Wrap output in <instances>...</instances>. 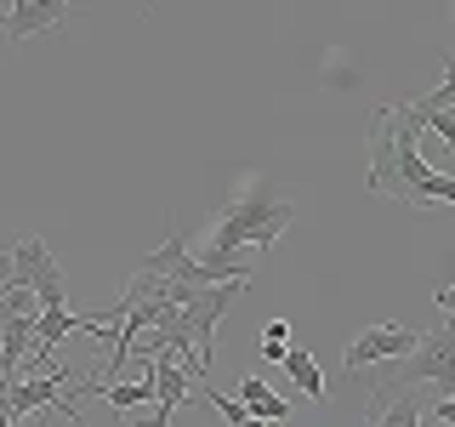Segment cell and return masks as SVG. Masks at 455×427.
Here are the masks:
<instances>
[{"instance_id":"9c48e42d","label":"cell","mask_w":455,"mask_h":427,"mask_svg":"<svg viewBox=\"0 0 455 427\" xmlns=\"http://www.w3.org/2000/svg\"><path fill=\"white\" fill-rule=\"evenodd\" d=\"M199 399H205V405L217 410V416H222L228 427H267V422H256V416H251V405H245L239 393L228 399V393H217V388H211V382H199Z\"/></svg>"},{"instance_id":"5b68a950","label":"cell","mask_w":455,"mask_h":427,"mask_svg":"<svg viewBox=\"0 0 455 427\" xmlns=\"http://www.w3.org/2000/svg\"><path fill=\"white\" fill-rule=\"evenodd\" d=\"M416 348H421V331H416V325H370L364 336L347 342L341 365H347V376L359 382L364 370H376V365H387V359H410Z\"/></svg>"},{"instance_id":"30bf717a","label":"cell","mask_w":455,"mask_h":427,"mask_svg":"<svg viewBox=\"0 0 455 427\" xmlns=\"http://www.w3.org/2000/svg\"><path fill=\"white\" fill-rule=\"evenodd\" d=\"M279 365L291 370V382H296V388H302L307 399H324V376H319V365H313V353H307V348H291Z\"/></svg>"},{"instance_id":"52a82bcc","label":"cell","mask_w":455,"mask_h":427,"mask_svg":"<svg viewBox=\"0 0 455 427\" xmlns=\"http://www.w3.org/2000/svg\"><path fill=\"white\" fill-rule=\"evenodd\" d=\"M68 0H18V6L6 12V40H28V35H46L68 18Z\"/></svg>"},{"instance_id":"277c9868","label":"cell","mask_w":455,"mask_h":427,"mask_svg":"<svg viewBox=\"0 0 455 427\" xmlns=\"http://www.w3.org/2000/svg\"><path fill=\"white\" fill-rule=\"evenodd\" d=\"M245 285L251 279H228V285H205V291H194L188 302L177 308V319H182V331H188L194 342V353H199V365L211 370V348H217V325H222V313L234 296H245Z\"/></svg>"},{"instance_id":"8fae6325","label":"cell","mask_w":455,"mask_h":427,"mask_svg":"<svg viewBox=\"0 0 455 427\" xmlns=\"http://www.w3.org/2000/svg\"><path fill=\"white\" fill-rule=\"evenodd\" d=\"M370 427H438V422L416 405V393H404V399H393V405L381 410V416L370 422Z\"/></svg>"},{"instance_id":"4fadbf2b","label":"cell","mask_w":455,"mask_h":427,"mask_svg":"<svg viewBox=\"0 0 455 427\" xmlns=\"http://www.w3.org/2000/svg\"><path fill=\"white\" fill-rule=\"evenodd\" d=\"M427 132H438L455 149V109H444V114H427Z\"/></svg>"},{"instance_id":"7a4b0ae2","label":"cell","mask_w":455,"mask_h":427,"mask_svg":"<svg viewBox=\"0 0 455 427\" xmlns=\"http://www.w3.org/2000/svg\"><path fill=\"white\" fill-rule=\"evenodd\" d=\"M291 222H296V205H291V199H279L267 182H256V189H245L217 222H211L205 256H199V262H205V268H256L251 251L274 246Z\"/></svg>"},{"instance_id":"3957f363","label":"cell","mask_w":455,"mask_h":427,"mask_svg":"<svg viewBox=\"0 0 455 427\" xmlns=\"http://www.w3.org/2000/svg\"><path fill=\"white\" fill-rule=\"evenodd\" d=\"M12 268H18L23 291H35L40 313L68 308V279H63V268H57V256L46 251V239H40V234H23L18 246H12Z\"/></svg>"},{"instance_id":"6da1fadb","label":"cell","mask_w":455,"mask_h":427,"mask_svg":"<svg viewBox=\"0 0 455 427\" xmlns=\"http://www.w3.org/2000/svg\"><path fill=\"white\" fill-rule=\"evenodd\" d=\"M421 132L427 120L416 103H387L370 114V189L404 205H455V177L433 171L416 149Z\"/></svg>"},{"instance_id":"ba28073f","label":"cell","mask_w":455,"mask_h":427,"mask_svg":"<svg viewBox=\"0 0 455 427\" xmlns=\"http://www.w3.org/2000/svg\"><path fill=\"white\" fill-rule=\"evenodd\" d=\"M239 399H245V405H251V416H256V422H267V427L291 416V399H279V393L267 388L262 376H245V382H239Z\"/></svg>"},{"instance_id":"2e32d148","label":"cell","mask_w":455,"mask_h":427,"mask_svg":"<svg viewBox=\"0 0 455 427\" xmlns=\"http://www.w3.org/2000/svg\"><path fill=\"white\" fill-rule=\"evenodd\" d=\"M433 302H438V308H444V313H450V325H455V285H444V291H438V296H433Z\"/></svg>"},{"instance_id":"9a60e30c","label":"cell","mask_w":455,"mask_h":427,"mask_svg":"<svg viewBox=\"0 0 455 427\" xmlns=\"http://www.w3.org/2000/svg\"><path fill=\"white\" fill-rule=\"evenodd\" d=\"M427 416H433L438 427H455V399H438V405L427 410Z\"/></svg>"},{"instance_id":"7c38bea8","label":"cell","mask_w":455,"mask_h":427,"mask_svg":"<svg viewBox=\"0 0 455 427\" xmlns=\"http://www.w3.org/2000/svg\"><path fill=\"white\" fill-rule=\"evenodd\" d=\"M284 353H291V319H267L262 325V359H284Z\"/></svg>"},{"instance_id":"8992f818","label":"cell","mask_w":455,"mask_h":427,"mask_svg":"<svg viewBox=\"0 0 455 427\" xmlns=\"http://www.w3.org/2000/svg\"><path fill=\"white\" fill-rule=\"evenodd\" d=\"M148 376H154V405H160V416L154 422H165L171 427V416H177V405L188 399V382H194V370L177 359V353H154L148 359Z\"/></svg>"},{"instance_id":"5bb4252c","label":"cell","mask_w":455,"mask_h":427,"mask_svg":"<svg viewBox=\"0 0 455 427\" xmlns=\"http://www.w3.org/2000/svg\"><path fill=\"white\" fill-rule=\"evenodd\" d=\"M18 291V268H12V251H0V296Z\"/></svg>"}]
</instances>
